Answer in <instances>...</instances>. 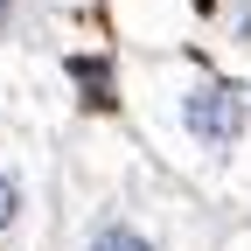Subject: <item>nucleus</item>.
<instances>
[{"label":"nucleus","mask_w":251,"mask_h":251,"mask_svg":"<svg viewBox=\"0 0 251 251\" xmlns=\"http://www.w3.org/2000/svg\"><path fill=\"white\" fill-rule=\"evenodd\" d=\"M175 112H181V133L202 153H230L251 133V98L237 84H224V77H188L181 98H175Z\"/></svg>","instance_id":"f257e3e1"},{"label":"nucleus","mask_w":251,"mask_h":251,"mask_svg":"<svg viewBox=\"0 0 251 251\" xmlns=\"http://www.w3.org/2000/svg\"><path fill=\"white\" fill-rule=\"evenodd\" d=\"M84 251H161L133 216H105V224H91V237H84Z\"/></svg>","instance_id":"f03ea898"},{"label":"nucleus","mask_w":251,"mask_h":251,"mask_svg":"<svg viewBox=\"0 0 251 251\" xmlns=\"http://www.w3.org/2000/svg\"><path fill=\"white\" fill-rule=\"evenodd\" d=\"M14 209H21V188H14L7 175H0V230H7V224H14Z\"/></svg>","instance_id":"7ed1b4c3"}]
</instances>
